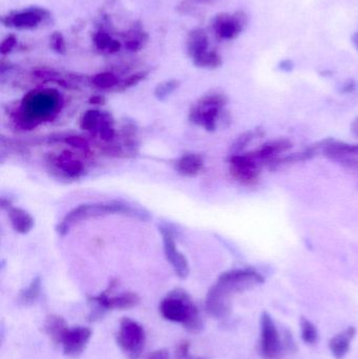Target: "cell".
<instances>
[{"label":"cell","instance_id":"4","mask_svg":"<svg viewBox=\"0 0 358 359\" xmlns=\"http://www.w3.org/2000/svg\"><path fill=\"white\" fill-rule=\"evenodd\" d=\"M160 313L165 320L182 324L189 332L199 333L203 328V320L186 291L176 289L168 293L160 304Z\"/></svg>","mask_w":358,"mask_h":359},{"label":"cell","instance_id":"25","mask_svg":"<svg viewBox=\"0 0 358 359\" xmlns=\"http://www.w3.org/2000/svg\"><path fill=\"white\" fill-rule=\"evenodd\" d=\"M92 86L101 90H111V88H118L120 82L119 78L115 74L104 72V73H99L92 78Z\"/></svg>","mask_w":358,"mask_h":359},{"label":"cell","instance_id":"18","mask_svg":"<svg viewBox=\"0 0 358 359\" xmlns=\"http://www.w3.org/2000/svg\"><path fill=\"white\" fill-rule=\"evenodd\" d=\"M67 328L69 327L65 324V320L59 316H48L44 323V331L46 335L56 345H60L61 339Z\"/></svg>","mask_w":358,"mask_h":359},{"label":"cell","instance_id":"27","mask_svg":"<svg viewBox=\"0 0 358 359\" xmlns=\"http://www.w3.org/2000/svg\"><path fill=\"white\" fill-rule=\"evenodd\" d=\"M179 86H180V81L176 79L166 80V81L161 82L155 88L156 98L159 99V100H165L174 90H178Z\"/></svg>","mask_w":358,"mask_h":359},{"label":"cell","instance_id":"9","mask_svg":"<svg viewBox=\"0 0 358 359\" xmlns=\"http://www.w3.org/2000/svg\"><path fill=\"white\" fill-rule=\"evenodd\" d=\"M283 349V343L273 316L264 311L261 316V353L265 359H277Z\"/></svg>","mask_w":358,"mask_h":359},{"label":"cell","instance_id":"32","mask_svg":"<svg viewBox=\"0 0 358 359\" xmlns=\"http://www.w3.org/2000/svg\"><path fill=\"white\" fill-rule=\"evenodd\" d=\"M16 44L17 37L14 34H10V35L6 36V37L2 40L1 44H0V54H1L2 56L10 54L13 48L16 46Z\"/></svg>","mask_w":358,"mask_h":359},{"label":"cell","instance_id":"15","mask_svg":"<svg viewBox=\"0 0 358 359\" xmlns=\"http://www.w3.org/2000/svg\"><path fill=\"white\" fill-rule=\"evenodd\" d=\"M8 219L11 221L13 229L21 234H27L33 229L34 219L27 211L16 207H10L8 209Z\"/></svg>","mask_w":358,"mask_h":359},{"label":"cell","instance_id":"34","mask_svg":"<svg viewBox=\"0 0 358 359\" xmlns=\"http://www.w3.org/2000/svg\"><path fill=\"white\" fill-rule=\"evenodd\" d=\"M146 359H170V354L166 349H160L149 354Z\"/></svg>","mask_w":358,"mask_h":359},{"label":"cell","instance_id":"17","mask_svg":"<svg viewBox=\"0 0 358 359\" xmlns=\"http://www.w3.org/2000/svg\"><path fill=\"white\" fill-rule=\"evenodd\" d=\"M149 36L143 29L140 23H135L134 27L128 31L125 39V48L128 52L137 53L142 50L147 42Z\"/></svg>","mask_w":358,"mask_h":359},{"label":"cell","instance_id":"30","mask_svg":"<svg viewBox=\"0 0 358 359\" xmlns=\"http://www.w3.org/2000/svg\"><path fill=\"white\" fill-rule=\"evenodd\" d=\"M50 46L57 54L64 55L67 53V44L64 37L60 32H54L50 38Z\"/></svg>","mask_w":358,"mask_h":359},{"label":"cell","instance_id":"35","mask_svg":"<svg viewBox=\"0 0 358 359\" xmlns=\"http://www.w3.org/2000/svg\"><path fill=\"white\" fill-rule=\"evenodd\" d=\"M90 102L92 103V104L100 105L105 102V99L103 98L102 96L96 95V96L90 97Z\"/></svg>","mask_w":358,"mask_h":359},{"label":"cell","instance_id":"11","mask_svg":"<svg viewBox=\"0 0 358 359\" xmlns=\"http://www.w3.org/2000/svg\"><path fill=\"white\" fill-rule=\"evenodd\" d=\"M90 337L92 331L86 327L67 328L60 341L63 353L69 358H78L83 353Z\"/></svg>","mask_w":358,"mask_h":359},{"label":"cell","instance_id":"13","mask_svg":"<svg viewBox=\"0 0 358 359\" xmlns=\"http://www.w3.org/2000/svg\"><path fill=\"white\" fill-rule=\"evenodd\" d=\"M203 158L197 154H187L176 162L177 172L186 178H193L201 172L203 168Z\"/></svg>","mask_w":358,"mask_h":359},{"label":"cell","instance_id":"21","mask_svg":"<svg viewBox=\"0 0 358 359\" xmlns=\"http://www.w3.org/2000/svg\"><path fill=\"white\" fill-rule=\"evenodd\" d=\"M101 118H102V111L99 109H88L81 116L79 121L80 128L96 135L100 126Z\"/></svg>","mask_w":358,"mask_h":359},{"label":"cell","instance_id":"6","mask_svg":"<svg viewBox=\"0 0 358 359\" xmlns=\"http://www.w3.org/2000/svg\"><path fill=\"white\" fill-rule=\"evenodd\" d=\"M226 103L223 95L212 94L201 97L189 111V120L193 123L203 126L207 130H214L216 128L221 109Z\"/></svg>","mask_w":358,"mask_h":359},{"label":"cell","instance_id":"31","mask_svg":"<svg viewBox=\"0 0 358 359\" xmlns=\"http://www.w3.org/2000/svg\"><path fill=\"white\" fill-rule=\"evenodd\" d=\"M64 142L69 145V147L80 149V151H88L90 149L88 140L84 139L83 137L69 135V136L65 137Z\"/></svg>","mask_w":358,"mask_h":359},{"label":"cell","instance_id":"36","mask_svg":"<svg viewBox=\"0 0 358 359\" xmlns=\"http://www.w3.org/2000/svg\"><path fill=\"white\" fill-rule=\"evenodd\" d=\"M193 359H205V358H197V356H193Z\"/></svg>","mask_w":358,"mask_h":359},{"label":"cell","instance_id":"16","mask_svg":"<svg viewBox=\"0 0 358 359\" xmlns=\"http://www.w3.org/2000/svg\"><path fill=\"white\" fill-rule=\"evenodd\" d=\"M57 166L69 178H79L83 175L84 168L79 160L74 158L73 154L65 151L57 158Z\"/></svg>","mask_w":358,"mask_h":359},{"label":"cell","instance_id":"28","mask_svg":"<svg viewBox=\"0 0 358 359\" xmlns=\"http://www.w3.org/2000/svg\"><path fill=\"white\" fill-rule=\"evenodd\" d=\"M193 65L201 69H216L221 65V58L216 52H207L193 60Z\"/></svg>","mask_w":358,"mask_h":359},{"label":"cell","instance_id":"5","mask_svg":"<svg viewBox=\"0 0 358 359\" xmlns=\"http://www.w3.org/2000/svg\"><path fill=\"white\" fill-rule=\"evenodd\" d=\"M145 341L144 329L139 323L128 318H122L117 332V345L126 358H140L144 350Z\"/></svg>","mask_w":358,"mask_h":359},{"label":"cell","instance_id":"20","mask_svg":"<svg viewBox=\"0 0 358 359\" xmlns=\"http://www.w3.org/2000/svg\"><path fill=\"white\" fill-rule=\"evenodd\" d=\"M92 41H94L97 50H100V52L107 53V54H115V53L119 52L122 48L121 42L113 39L109 33L102 31V29L94 34Z\"/></svg>","mask_w":358,"mask_h":359},{"label":"cell","instance_id":"8","mask_svg":"<svg viewBox=\"0 0 358 359\" xmlns=\"http://www.w3.org/2000/svg\"><path fill=\"white\" fill-rule=\"evenodd\" d=\"M50 13L46 8L40 6H29L22 11L8 13L2 17L1 22L4 27L17 29H36L40 23L50 18Z\"/></svg>","mask_w":358,"mask_h":359},{"label":"cell","instance_id":"24","mask_svg":"<svg viewBox=\"0 0 358 359\" xmlns=\"http://www.w3.org/2000/svg\"><path fill=\"white\" fill-rule=\"evenodd\" d=\"M301 333H302V339L307 345L313 346L319 341V331L317 326L313 324L308 318H301L300 320Z\"/></svg>","mask_w":358,"mask_h":359},{"label":"cell","instance_id":"2","mask_svg":"<svg viewBox=\"0 0 358 359\" xmlns=\"http://www.w3.org/2000/svg\"><path fill=\"white\" fill-rule=\"evenodd\" d=\"M62 104V97L57 90H32L21 102L16 122L25 130L36 128L42 122L56 117Z\"/></svg>","mask_w":358,"mask_h":359},{"label":"cell","instance_id":"22","mask_svg":"<svg viewBox=\"0 0 358 359\" xmlns=\"http://www.w3.org/2000/svg\"><path fill=\"white\" fill-rule=\"evenodd\" d=\"M40 290H41V280L39 276H37L32 280L29 287L21 291L18 297L19 303L23 306L33 305L39 297Z\"/></svg>","mask_w":358,"mask_h":359},{"label":"cell","instance_id":"7","mask_svg":"<svg viewBox=\"0 0 358 359\" xmlns=\"http://www.w3.org/2000/svg\"><path fill=\"white\" fill-rule=\"evenodd\" d=\"M139 302L140 297L134 292H125L117 297H109V291H104L97 297H88V303L92 306L88 320L96 322L100 320L109 310L130 309L136 307Z\"/></svg>","mask_w":358,"mask_h":359},{"label":"cell","instance_id":"33","mask_svg":"<svg viewBox=\"0 0 358 359\" xmlns=\"http://www.w3.org/2000/svg\"><path fill=\"white\" fill-rule=\"evenodd\" d=\"M193 356L189 354V343L188 341H182L179 344L174 352V359H193Z\"/></svg>","mask_w":358,"mask_h":359},{"label":"cell","instance_id":"10","mask_svg":"<svg viewBox=\"0 0 358 359\" xmlns=\"http://www.w3.org/2000/svg\"><path fill=\"white\" fill-rule=\"evenodd\" d=\"M159 231L161 233L162 240H163L166 259L170 262L179 278H186L189 274L188 262H187L186 257L177 248L172 230L168 226L161 225L159 226Z\"/></svg>","mask_w":358,"mask_h":359},{"label":"cell","instance_id":"3","mask_svg":"<svg viewBox=\"0 0 358 359\" xmlns=\"http://www.w3.org/2000/svg\"><path fill=\"white\" fill-rule=\"evenodd\" d=\"M122 215L137 217L143 221L149 219V215L142 209L132 206L128 203L113 201V202L98 203V204H82L71 209L57 228V232L64 236L74 224L85 221L90 217H105V215Z\"/></svg>","mask_w":358,"mask_h":359},{"label":"cell","instance_id":"1","mask_svg":"<svg viewBox=\"0 0 358 359\" xmlns=\"http://www.w3.org/2000/svg\"><path fill=\"white\" fill-rule=\"evenodd\" d=\"M263 278L254 270L237 269L225 272L208 291L205 307L216 318H226L231 312V297L263 283Z\"/></svg>","mask_w":358,"mask_h":359},{"label":"cell","instance_id":"12","mask_svg":"<svg viewBox=\"0 0 358 359\" xmlns=\"http://www.w3.org/2000/svg\"><path fill=\"white\" fill-rule=\"evenodd\" d=\"M357 335L355 327H348L346 330L332 337L329 341V349L336 359H343L350 351L351 341Z\"/></svg>","mask_w":358,"mask_h":359},{"label":"cell","instance_id":"19","mask_svg":"<svg viewBox=\"0 0 358 359\" xmlns=\"http://www.w3.org/2000/svg\"><path fill=\"white\" fill-rule=\"evenodd\" d=\"M216 33L222 38H233L240 31L239 22L227 15H218L214 21Z\"/></svg>","mask_w":358,"mask_h":359},{"label":"cell","instance_id":"23","mask_svg":"<svg viewBox=\"0 0 358 359\" xmlns=\"http://www.w3.org/2000/svg\"><path fill=\"white\" fill-rule=\"evenodd\" d=\"M101 140L104 142H111L116 136L115 126H113V119L109 113L102 111V118H101L100 126H99L97 134Z\"/></svg>","mask_w":358,"mask_h":359},{"label":"cell","instance_id":"26","mask_svg":"<svg viewBox=\"0 0 358 359\" xmlns=\"http://www.w3.org/2000/svg\"><path fill=\"white\" fill-rule=\"evenodd\" d=\"M33 76L37 78V79L42 80V81L56 82V83L65 86V88L69 86V84L61 77L60 74L55 71V69L39 67V69H34Z\"/></svg>","mask_w":358,"mask_h":359},{"label":"cell","instance_id":"29","mask_svg":"<svg viewBox=\"0 0 358 359\" xmlns=\"http://www.w3.org/2000/svg\"><path fill=\"white\" fill-rule=\"evenodd\" d=\"M149 76V72L143 71L138 72V73L132 74L130 77L126 78L124 81L118 86L117 90L119 92H123V90H130V88H134V86H138L141 81L145 79Z\"/></svg>","mask_w":358,"mask_h":359},{"label":"cell","instance_id":"14","mask_svg":"<svg viewBox=\"0 0 358 359\" xmlns=\"http://www.w3.org/2000/svg\"><path fill=\"white\" fill-rule=\"evenodd\" d=\"M186 44L187 53L193 60L208 52V37L203 29H195L189 32Z\"/></svg>","mask_w":358,"mask_h":359}]
</instances>
